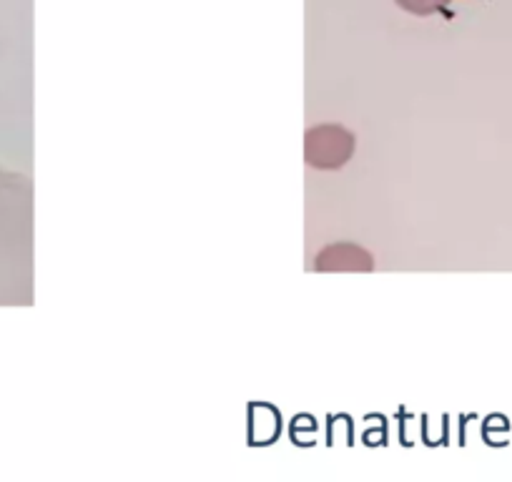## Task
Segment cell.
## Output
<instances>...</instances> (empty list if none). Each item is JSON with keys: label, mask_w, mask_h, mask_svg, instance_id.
Segmentation results:
<instances>
[{"label": "cell", "mask_w": 512, "mask_h": 482, "mask_svg": "<svg viewBox=\"0 0 512 482\" xmlns=\"http://www.w3.org/2000/svg\"><path fill=\"white\" fill-rule=\"evenodd\" d=\"M354 151V136L342 126H317L307 131V161L317 169H339Z\"/></svg>", "instance_id": "1"}, {"label": "cell", "mask_w": 512, "mask_h": 482, "mask_svg": "<svg viewBox=\"0 0 512 482\" xmlns=\"http://www.w3.org/2000/svg\"><path fill=\"white\" fill-rule=\"evenodd\" d=\"M319 272H369L372 269V257L357 244H332L324 249L317 259Z\"/></svg>", "instance_id": "2"}, {"label": "cell", "mask_w": 512, "mask_h": 482, "mask_svg": "<svg viewBox=\"0 0 512 482\" xmlns=\"http://www.w3.org/2000/svg\"><path fill=\"white\" fill-rule=\"evenodd\" d=\"M397 3L415 16H432V13L442 11L450 0H397Z\"/></svg>", "instance_id": "3"}]
</instances>
